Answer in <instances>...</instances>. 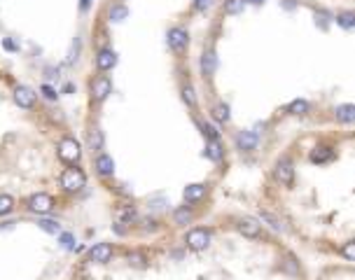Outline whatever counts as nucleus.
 I'll return each mask as SVG.
<instances>
[{
    "label": "nucleus",
    "mask_w": 355,
    "mask_h": 280,
    "mask_svg": "<svg viewBox=\"0 0 355 280\" xmlns=\"http://www.w3.org/2000/svg\"><path fill=\"white\" fill-rule=\"evenodd\" d=\"M80 154H82V150H80V143L75 140V138H63L61 145H59V157H61L66 164H75V161L80 159Z\"/></svg>",
    "instance_id": "obj_2"
},
{
    "label": "nucleus",
    "mask_w": 355,
    "mask_h": 280,
    "mask_svg": "<svg viewBox=\"0 0 355 280\" xmlns=\"http://www.w3.org/2000/svg\"><path fill=\"white\" fill-rule=\"evenodd\" d=\"M54 208V198L45 194V191H40V194H33L28 198V210L31 212H49Z\"/></svg>",
    "instance_id": "obj_5"
},
{
    "label": "nucleus",
    "mask_w": 355,
    "mask_h": 280,
    "mask_svg": "<svg viewBox=\"0 0 355 280\" xmlns=\"http://www.w3.org/2000/svg\"><path fill=\"white\" fill-rule=\"evenodd\" d=\"M208 243H210L208 229H192V231L187 234V245H189L192 250H206Z\"/></svg>",
    "instance_id": "obj_4"
},
{
    "label": "nucleus",
    "mask_w": 355,
    "mask_h": 280,
    "mask_svg": "<svg viewBox=\"0 0 355 280\" xmlns=\"http://www.w3.org/2000/svg\"><path fill=\"white\" fill-rule=\"evenodd\" d=\"M239 231L243 236H248V238H257V236L262 234V227L257 224V220H253V217H243V220H239Z\"/></svg>",
    "instance_id": "obj_11"
},
{
    "label": "nucleus",
    "mask_w": 355,
    "mask_h": 280,
    "mask_svg": "<svg viewBox=\"0 0 355 280\" xmlns=\"http://www.w3.org/2000/svg\"><path fill=\"white\" fill-rule=\"evenodd\" d=\"M337 23L344 26V28H353L355 26V12H344V14L337 16Z\"/></svg>",
    "instance_id": "obj_24"
},
{
    "label": "nucleus",
    "mask_w": 355,
    "mask_h": 280,
    "mask_svg": "<svg viewBox=\"0 0 355 280\" xmlns=\"http://www.w3.org/2000/svg\"><path fill=\"white\" fill-rule=\"evenodd\" d=\"M334 117L344 124H351V121H355V105H339L334 110Z\"/></svg>",
    "instance_id": "obj_17"
},
{
    "label": "nucleus",
    "mask_w": 355,
    "mask_h": 280,
    "mask_svg": "<svg viewBox=\"0 0 355 280\" xmlns=\"http://www.w3.org/2000/svg\"><path fill=\"white\" fill-rule=\"evenodd\" d=\"M129 16V9H126V5L124 2H115L112 7H110V14H108V19L112 23H117V21H124Z\"/></svg>",
    "instance_id": "obj_18"
},
{
    "label": "nucleus",
    "mask_w": 355,
    "mask_h": 280,
    "mask_svg": "<svg viewBox=\"0 0 355 280\" xmlns=\"http://www.w3.org/2000/svg\"><path fill=\"white\" fill-rule=\"evenodd\" d=\"M273 178H276L280 185H285V187H290L294 180V166L290 159H280L276 164V168H273Z\"/></svg>",
    "instance_id": "obj_3"
},
{
    "label": "nucleus",
    "mask_w": 355,
    "mask_h": 280,
    "mask_svg": "<svg viewBox=\"0 0 355 280\" xmlns=\"http://www.w3.org/2000/svg\"><path fill=\"white\" fill-rule=\"evenodd\" d=\"M189 220H192V212L187 210V208H180V210H176V222H178V224H187Z\"/></svg>",
    "instance_id": "obj_31"
},
{
    "label": "nucleus",
    "mask_w": 355,
    "mask_h": 280,
    "mask_svg": "<svg viewBox=\"0 0 355 280\" xmlns=\"http://www.w3.org/2000/svg\"><path fill=\"white\" fill-rule=\"evenodd\" d=\"M236 145H239V150H243V152H253L257 147V133H253V131H241L239 136H236Z\"/></svg>",
    "instance_id": "obj_12"
},
{
    "label": "nucleus",
    "mask_w": 355,
    "mask_h": 280,
    "mask_svg": "<svg viewBox=\"0 0 355 280\" xmlns=\"http://www.w3.org/2000/svg\"><path fill=\"white\" fill-rule=\"evenodd\" d=\"M262 220H264V222H269V224H271V229H276V231H280V229H283L280 220H278L276 215H271L269 210H262Z\"/></svg>",
    "instance_id": "obj_28"
},
{
    "label": "nucleus",
    "mask_w": 355,
    "mask_h": 280,
    "mask_svg": "<svg viewBox=\"0 0 355 280\" xmlns=\"http://www.w3.org/2000/svg\"><path fill=\"white\" fill-rule=\"evenodd\" d=\"M59 243H61V248H63V250H70V248L75 245V238H73V234H61Z\"/></svg>",
    "instance_id": "obj_32"
},
{
    "label": "nucleus",
    "mask_w": 355,
    "mask_h": 280,
    "mask_svg": "<svg viewBox=\"0 0 355 280\" xmlns=\"http://www.w3.org/2000/svg\"><path fill=\"white\" fill-rule=\"evenodd\" d=\"M210 5H213V0H194V7L199 9V12L201 9H208Z\"/></svg>",
    "instance_id": "obj_36"
},
{
    "label": "nucleus",
    "mask_w": 355,
    "mask_h": 280,
    "mask_svg": "<svg viewBox=\"0 0 355 280\" xmlns=\"http://www.w3.org/2000/svg\"><path fill=\"white\" fill-rule=\"evenodd\" d=\"M115 215L122 224H131V222H136V217H138V212H136L133 205H122V208H117Z\"/></svg>",
    "instance_id": "obj_15"
},
{
    "label": "nucleus",
    "mask_w": 355,
    "mask_h": 280,
    "mask_svg": "<svg viewBox=\"0 0 355 280\" xmlns=\"http://www.w3.org/2000/svg\"><path fill=\"white\" fill-rule=\"evenodd\" d=\"M12 208H14V201H12V196H7V194H0V215H7Z\"/></svg>",
    "instance_id": "obj_27"
},
{
    "label": "nucleus",
    "mask_w": 355,
    "mask_h": 280,
    "mask_svg": "<svg viewBox=\"0 0 355 280\" xmlns=\"http://www.w3.org/2000/svg\"><path fill=\"white\" fill-rule=\"evenodd\" d=\"M89 147H91L93 152H100V150H103V133H100L98 129H91V131H89Z\"/></svg>",
    "instance_id": "obj_21"
},
{
    "label": "nucleus",
    "mask_w": 355,
    "mask_h": 280,
    "mask_svg": "<svg viewBox=\"0 0 355 280\" xmlns=\"http://www.w3.org/2000/svg\"><path fill=\"white\" fill-rule=\"evenodd\" d=\"M341 255H344L346 259H351V262H355V241L344 243V248H341Z\"/></svg>",
    "instance_id": "obj_30"
},
{
    "label": "nucleus",
    "mask_w": 355,
    "mask_h": 280,
    "mask_svg": "<svg viewBox=\"0 0 355 280\" xmlns=\"http://www.w3.org/2000/svg\"><path fill=\"white\" fill-rule=\"evenodd\" d=\"M246 7V0H224V12L227 14H241Z\"/></svg>",
    "instance_id": "obj_20"
},
{
    "label": "nucleus",
    "mask_w": 355,
    "mask_h": 280,
    "mask_svg": "<svg viewBox=\"0 0 355 280\" xmlns=\"http://www.w3.org/2000/svg\"><path fill=\"white\" fill-rule=\"evenodd\" d=\"M169 45L171 49L176 54H182L187 49V45H189V35H187L185 28H173L169 33Z\"/></svg>",
    "instance_id": "obj_6"
},
{
    "label": "nucleus",
    "mask_w": 355,
    "mask_h": 280,
    "mask_svg": "<svg viewBox=\"0 0 355 280\" xmlns=\"http://www.w3.org/2000/svg\"><path fill=\"white\" fill-rule=\"evenodd\" d=\"M215 68H217V56H215V52H203V56H201V73L206 77H210L213 73H215Z\"/></svg>",
    "instance_id": "obj_14"
},
{
    "label": "nucleus",
    "mask_w": 355,
    "mask_h": 280,
    "mask_svg": "<svg viewBox=\"0 0 355 280\" xmlns=\"http://www.w3.org/2000/svg\"><path fill=\"white\" fill-rule=\"evenodd\" d=\"M96 171H98L100 178H110V175L115 173V161L110 154L105 152H98V157H96Z\"/></svg>",
    "instance_id": "obj_8"
},
{
    "label": "nucleus",
    "mask_w": 355,
    "mask_h": 280,
    "mask_svg": "<svg viewBox=\"0 0 355 280\" xmlns=\"http://www.w3.org/2000/svg\"><path fill=\"white\" fill-rule=\"evenodd\" d=\"M89 257H91V262H96V264L108 262V259L112 257V245H110V243H98V245H93L91 252H89Z\"/></svg>",
    "instance_id": "obj_10"
},
{
    "label": "nucleus",
    "mask_w": 355,
    "mask_h": 280,
    "mask_svg": "<svg viewBox=\"0 0 355 280\" xmlns=\"http://www.w3.org/2000/svg\"><path fill=\"white\" fill-rule=\"evenodd\" d=\"M213 117H215L217 121H229V107L224 105V103H217L215 107H213Z\"/></svg>",
    "instance_id": "obj_23"
},
{
    "label": "nucleus",
    "mask_w": 355,
    "mask_h": 280,
    "mask_svg": "<svg viewBox=\"0 0 355 280\" xmlns=\"http://www.w3.org/2000/svg\"><path fill=\"white\" fill-rule=\"evenodd\" d=\"M89 5H91V0H82V2H80V7H82V9H87Z\"/></svg>",
    "instance_id": "obj_38"
},
{
    "label": "nucleus",
    "mask_w": 355,
    "mask_h": 280,
    "mask_svg": "<svg viewBox=\"0 0 355 280\" xmlns=\"http://www.w3.org/2000/svg\"><path fill=\"white\" fill-rule=\"evenodd\" d=\"M182 98H185V103L189 107L196 105V96H194V89L189 87V84H185V87H182Z\"/></svg>",
    "instance_id": "obj_29"
},
{
    "label": "nucleus",
    "mask_w": 355,
    "mask_h": 280,
    "mask_svg": "<svg viewBox=\"0 0 355 280\" xmlns=\"http://www.w3.org/2000/svg\"><path fill=\"white\" fill-rule=\"evenodd\" d=\"M206 154H208V159L220 161L222 159V145L217 143V140H210L208 147H206Z\"/></svg>",
    "instance_id": "obj_22"
},
{
    "label": "nucleus",
    "mask_w": 355,
    "mask_h": 280,
    "mask_svg": "<svg viewBox=\"0 0 355 280\" xmlns=\"http://www.w3.org/2000/svg\"><path fill=\"white\" fill-rule=\"evenodd\" d=\"M334 157V152L330 147H316V150L311 152V161L313 164H325V161H330Z\"/></svg>",
    "instance_id": "obj_19"
},
{
    "label": "nucleus",
    "mask_w": 355,
    "mask_h": 280,
    "mask_svg": "<svg viewBox=\"0 0 355 280\" xmlns=\"http://www.w3.org/2000/svg\"><path fill=\"white\" fill-rule=\"evenodd\" d=\"M96 66L100 70H110L117 66V54L112 49H100L98 56H96Z\"/></svg>",
    "instance_id": "obj_13"
},
{
    "label": "nucleus",
    "mask_w": 355,
    "mask_h": 280,
    "mask_svg": "<svg viewBox=\"0 0 355 280\" xmlns=\"http://www.w3.org/2000/svg\"><path fill=\"white\" fill-rule=\"evenodd\" d=\"M85 182H87V178H85V173L80 171V168H66L63 171V175H61V187L66 191H80L82 187H85Z\"/></svg>",
    "instance_id": "obj_1"
},
{
    "label": "nucleus",
    "mask_w": 355,
    "mask_h": 280,
    "mask_svg": "<svg viewBox=\"0 0 355 280\" xmlns=\"http://www.w3.org/2000/svg\"><path fill=\"white\" fill-rule=\"evenodd\" d=\"M203 194H206V187H203V185H189V187H185V201L187 203H196V201H201Z\"/></svg>",
    "instance_id": "obj_16"
},
{
    "label": "nucleus",
    "mask_w": 355,
    "mask_h": 280,
    "mask_svg": "<svg viewBox=\"0 0 355 280\" xmlns=\"http://www.w3.org/2000/svg\"><path fill=\"white\" fill-rule=\"evenodd\" d=\"M246 2H255V5H260V2H264V0H246Z\"/></svg>",
    "instance_id": "obj_39"
},
{
    "label": "nucleus",
    "mask_w": 355,
    "mask_h": 280,
    "mask_svg": "<svg viewBox=\"0 0 355 280\" xmlns=\"http://www.w3.org/2000/svg\"><path fill=\"white\" fill-rule=\"evenodd\" d=\"M40 224V229H42V231H47V234H59V222H54V220H40L38 222Z\"/></svg>",
    "instance_id": "obj_26"
},
{
    "label": "nucleus",
    "mask_w": 355,
    "mask_h": 280,
    "mask_svg": "<svg viewBox=\"0 0 355 280\" xmlns=\"http://www.w3.org/2000/svg\"><path fill=\"white\" fill-rule=\"evenodd\" d=\"M42 96H45V98H49V100H54L56 98V91L52 89V87H49V84H42Z\"/></svg>",
    "instance_id": "obj_35"
},
{
    "label": "nucleus",
    "mask_w": 355,
    "mask_h": 280,
    "mask_svg": "<svg viewBox=\"0 0 355 280\" xmlns=\"http://www.w3.org/2000/svg\"><path fill=\"white\" fill-rule=\"evenodd\" d=\"M110 89H112V82H110V77H105V75H98L91 82V93H93V98L96 100L108 98Z\"/></svg>",
    "instance_id": "obj_7"
},
{
    "label": "nucleus",
    "mask_w": 355,
    "mask_h": 280,
    "mask_svg": "<svg viewBox=\"0 0 355 280\" xmlns=\"http://www.w3.org/2000/svg\"><path fill=\"white\" fill-rule=\"evenodd\" d=\"M2 47H5V49H16V45L12 42V40H5V42H2Z\"/></svg>",
    "instance_id": "obj_37"
},
{
    "label": "nucleus",
    "mask_w": 355,
    "mask_h": 280,
    "mask_svg": "<svg viewBox=\"0 0 355 280\" xmlns=\"http://www.w3.org/2000/svg\"><path fill=\"white\" fill-rule=\"evenodd\" d=\"M14 100L19 107H33L35 105V93L31 87H16L14 89Z\"/></svg>",
    "instance_id": "obj_9"
},
{
    "label": "nucleus",
    "mask_w": 355,
    "mask_h": 280,
    "mask_svg": "<svg viewBox=\"0 0 355 280\" xmlns=\"http://www.w3.org/2000/svg\"><path fill=\"white\" fill-rule=\"evenodd\" d=\"M78 54H80V40L75 38L73 40V47H70V56H68L70 63H75V61H78Z\"/></svg>",
    "instance_id": "obj_33"
},
{
    "label": "nucleus",
    "mask_w": 355,
    "mask_h": 280,
    "mask_svg": "<svg viewBox=\"0 0 355 280\" xmlns=\"http://www.w3.org/2000/svg\"><path fill=\"white\" fill-rule=\"evenodd\" d=\"M287 110H290L292 114H304L306 110H309V103H306V100H301V98H297V100H292V103H290V107H287Z\"/></svg>",
    "instance_id": "obj_25"
},
{
    "label": "nucleus",
    "mask_w": 355,
    "mask_h": 280,
    "mask_svg": "<svg viewBox=\"0 0 355 280\" xmlns=\"http://www.w3.org/2000/svg\"><path fill=\"white\" fill-rule=\"evenodd\" d=\"M201 129H203V133H206L210 140H217V129L215 126H210V124H201Z\"/></svg>",
    "instance_id": "obj_34"
}]
</instances>
